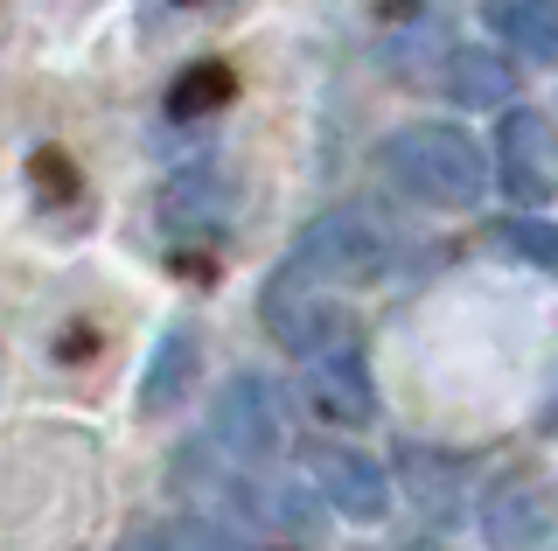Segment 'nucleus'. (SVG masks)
<instances>
[{"label": "nucleus", "instance_id": "nucleus-1", "mask_svg": "<svg viewBox=\"0 0 558 551\" xmlns=\"http://www.w3.org/2000/svg\"><path fill=\"white\" fill-rule=\"evenodd\" d=\"M384 175L391 188H405L426 210H475L488 196V147L468 126H447V119H418V126H398L384 140Z\"/></svg>", "mask_w": 558, "mask_h": 551}, {"label": "nucleus", "instance_id": "nucleus-2", "mask_svg": "<svg viewBox=\"0 0 558 551\" xmlns=\"http://www.w3.org/2000/svg\"><path fill=\"white\" fill-rule=\"evenodd\" d=\"M391 266H398V245H391V231H384L377 217L328 210L293 237L287 280H301V286H377Z\"/></svg>", "mask_w": 558, "mask_h": 551}, {"label": "nucleus", "instance_id": "nucleus-3", "mask_svg": "<svg viewBox=\"0 0 558 551\" xmlns=\"http://www.w3.org/2000/svg\"><path fill=\"white\" fill-rule=\"evenodd\" d=\"M209 440L231 461H272L287 446V391L272 377L244 370L217 391V412H209Z\"/></svg>", "mask_w": 558, "mask_h": 551}, {"label": "nucleus", "instance_id": "nucleus-4", "mask_svg": "<svg viewBox=\"0 0 558 551\" xmlns=\"http://www.w3.org/2000/svg\"><path fill=\"white\" fill-rule=\"evenodd\" d=\"M266 329L279 350H293L301 364H322V356H342V350H356V315L336 301H322V294H307L301 280H279L266 286Z\"/></svg>", "mask_w": 558, "mask_h": 551}, {"label": "nucleus", "instance_id": "nucleus-5", "mask_svg": "<svg viewBox=\"0 0 558 551\" xmlns=\"http://www.w3.org/2000/svg\"><path fill=\"white\" fill-rule=\"evenodd\" d=\"M307 481H314V495H322L336 516H349V524H377V516L391 510V475H384L363 446L322 440L307 454Z\"/></svg>", "mask_w": 558, "mask_h": 551}, {"label": "nucleus", "instance_id": "nucleus-6", "mask_svg": "<svg viewBox=\"0 0 558 551\" xmlns=\"http://www.w3.org/2000/svg\"><path fill=\"white\" fill-rule=\"evenodd\" d=\"M496 147H502L496 168H502V196L510 203L537 210V203L558 196V133H551L545 112H510L502 133H496Z\"/></svg>", "mask_w": 558, "mask_h": 551}, {"label": "nucleus", "instance_id": "nucleus-7", "mask_svg": "<svg viewBox=\"0 0 558 551\" xmlns=\"http://www.w3.org/2000/svg\"><path fill=\"white\" fill-rule=\"evenodd\" d=\"M482 530L496 551H558V516L531 481H496L482 495Z\"/></svg>", "mask_w": 558, "mask_h": 551}, {"label": "nucleus", "instance_id": "nucleus-8", "mask_svg": "<svg viewBox=\"0 0 558 551\" xmlns=\"http://www.w3.org/2000/svg\"><path fill=\"white\" fill-rule=\"evenodd\" d=\"M307 405L322 412L328 426H371L377 419V384H371V370H363V356L342 350V356L307 364Z\"/></svg>", "mask_w": 558, "mask_h": 551}, {"label": "nucleus", "instance_id": "nucleus-9", "mask_svg": "<svg viewBox=\"0 0 558 551\" xmlns=\"http://www.w3.org/2000/svg\"><path fill=\"white\" fill-rule=\"evenodd\" d=\"M488 28L531 63H558V0H482Z\"/></svg>", "mask_w": 558, "mask_h": 551}, {"label": "nucleus", "instance_id": "nucleus-10", "mask_svg": "<svg viewBox=\"0 0 558 551\" xmlns=\"http://www.w3.org/2000/svg\"><path fill=\"white\" fill-rule=\"evenodd\" d=\"M496 252L517 258V266H531V272H551V280H558V223L537 217V210L502 217V223H496Z\"/></svg>", "mask_w": 558, "mask_h": 551}, {"label": "nucleus", "instance_id": "nucleus-11", "mask_svg": "<svg viewBox=\"0 0 558 551\" xmlns=\"http://www.w3.org/2000/svg\"><path fill=\"white\" fill-rule=\"evenodd\" d=\"M447 91L461 98V106H502V98H510V63L488 57V49H461V57L447 63Z\"/></svg>", "mask_w": 558, "mask_h": 551}, {"label": "nucleus", "instance_id": "nucleus-12", "mask_svg": "<svg viewBox=\"0 0 558 551\" xmlns=\"http://www.w3.org/2000/svg\"><path fill=\"white\" fill-rule=\"evenodd\" d=\"M189 370H196V335H189V329H168V335H161V350H154L147 384H140V405H147V412H161L168 399H182Z\"/></svg>", "mask_w": 558, "mask_h": 551}, {"label": "nucleus", "instance_id": "nucleus-13", "mask_svg": "<svg viewBox=\"0 0 558 551\" xmlns=\"http://www.w3.org/2000/svg\"><path fill=\"white\" fill-rule=\"evenodd\" d=\"M182 551H244V544H231V538H209V530H196V538H189Z\"/></svg>", "mask_w": 558, "mask_h": 551}]
</instances>
